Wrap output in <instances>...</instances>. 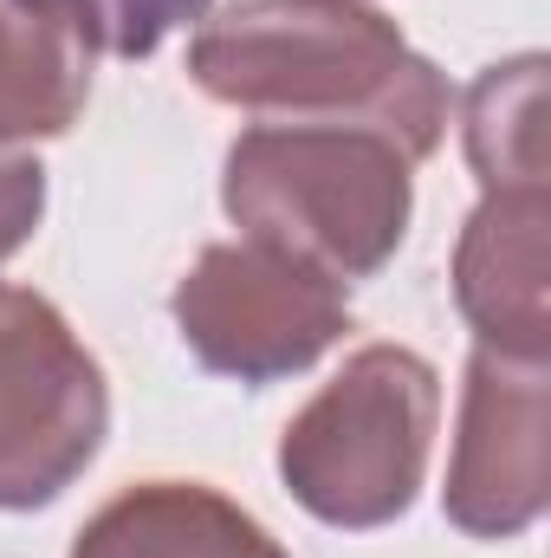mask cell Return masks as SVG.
Instances as JSON below:
<instances>
[{
	"mask_svg": "<svg viewBox=\"0 0 551 558\" xmlns=\"http://www.w3.org/2000/svg\"><path fill=\"white\" fill-rule=\"evenodd\" d=\"M221 208L247 241H267L351 286L396 260L415 182L396 143L370 131L254 124L221 162Z\"/></svg>",
	"mask_w": 551,
	"mask_h": 558,
	"instance_id": "7a4b0ae2",
	"label": "cell"
},
{
	"mask_svg": "<svg viewBox=\"0 0 551 558\" xmlns=\"http://www.w3.org/2000/svg\"><path fill=\"white\" fill-rule=\"evenodd\" d=\"M85 98H91V52L65 26L0 0V143L65 137Z\"/></svg>",
	"mask_w": 551,
	"mask_h": 558,
	"instance_id": "9c48e42d",
	"label": "cell"
},
{
	"mask_svg": "<svg viewBox=\"0 0 551 558\" xmlns=\"http://www.w3.org/2000/svg\"><path fill=\"white\" fill-rule=\"evenodd\" d=\"M46 215V169L26 149H0V260H13Z\"/></svg>",
	"mask_w": 551,
	"mask_h": 558,
	"instance_id": "7c38bea8",
	"label": "cell"
},
{
	"mask_svg": "<svg viewBox=\"0 0 551 558\" xmlns=\"http://www.w3.org/2000/svg\"><path fill=\"white\" fill-rule=\"evenodd\" d=\"M52 26H65L85 52H111V59H149L169 33L201 26L208 0H13Z\"/></svg>",
	"mask_w": 551,
	"mask_h": 558,
	"instance_id": "8fae6325",
	"label": "cell"
},
{
	"mask_svg": "<svg viewBox=\"0 0 551 558\" xmlns=\"http://www.w3.org/2000/svg\"><path fill=\"white\" fill-rule=\"evenodd\" d=\"M546 189H487L454 247V305L500 357L546 364Z\"/></svg>",
	"mask_w": 551,
	"mask_h": 558,
	"instance_id": "52a82bcc",
	"label": "cell"
},
{
	"mask_svg": "<svg viewBox=\"0 0 551 558\" xmlns=\"http://www.w3.org/2000/svg\"><path fill=\"white\" fill-rule=\"evenodd\" d=\"M111 390L65 312L0 286V513L52 507L105 448Z\"/></svg>",
	"mask_w": 551,
	"mask_h": 558,
	"instance_id": "5b68a950",
	"label": "cell"
},
{
	"mask_svg": "<svg viewBox=\"0 0 551 558\" xmlns=\"http://www.w3.org/2000/svg\"><path fill=\"white\" fill-rule=\"evenodd\" d=\"M72 558H292L273 533L201 481H143L105 500Z\"/></svg>",
	"mask_w": 551,
	"mask_h": 558,
	"instance_id": "ba28073f",
	"label": "cell"
},
{
	"mask_svg": "<svg viewBox=\"0 0 551 558\" xmlns=\"http://www.w3.org/2000/svg\"><path fill=\"white\" fill-rule=\"evenodd\" d=\"M175 331L201 371L247 390L311 371L351 331V286L267 241H215L175 279Z\"/></svg>",
	"mask_w": 551,
	"mask_h": 558,
	"instance_id": "277c9868",
	"label": "cell"
},
{
	"mask_svg": "<svg viewBox=\"0 0 551 558\" xmlns=\"http://www.w3.org/2000/svg\"><path fill=\"white\" fill-rule=\"evenodd\" d=\"M188 78L254 118L370 131L409 169L448 137V78L364 0H234L195 26Z\"/></svg>",
	"mask_w": 551,
	"mask_h": 558,
	"instance_id": "6da1fadb",
	"label": "cell"
},
{
	"mask_svg": "<svg viewBox=\"0 0 551 558\" xmlns=\"http://www.w3.org/2000/svg\"><path fill=\"white\" fill-rule=\"evenodd\" d=\"M441 422V377L409 344H364L285 422L279 481L292 500L344 533L403 520L421 494Z\"/></svg>",
	"mask_w": 551,
	"mask_h": 558,
	"instance_id": "3957f363",
	"label": "cell"
},
{
	"mask_svg": "<svg viewBox=\"0 0 551 558\" xmlns=\"http://www.w3.org/2000/svg\"><path fill=\"white\" fill-rule=\"evenodd\" d=\"M461 137L480 189H546V52H519L506 65H487L467 85Z\"/></svg>",
	"mask_w": 551,
	"mask_h": 558,
	"instance_id": "30bf717a",
	"label": "cell"
},
{
	"mask_svg": "<svg viewBox=\"0 0 551 558\" xmlns=\"http://www.w3.org/2000/svg\"><path fill=\"white\" fill-rule=\"evenodd\" d=\"M551 494V377L532 357L474 351L441 507L467 539H519Z\"/></svg>",
	"mask_w": 551,
	"mask_h": 558,
	"instance_id": "8992f818",
	"label": "cell"
}]
</instances>
